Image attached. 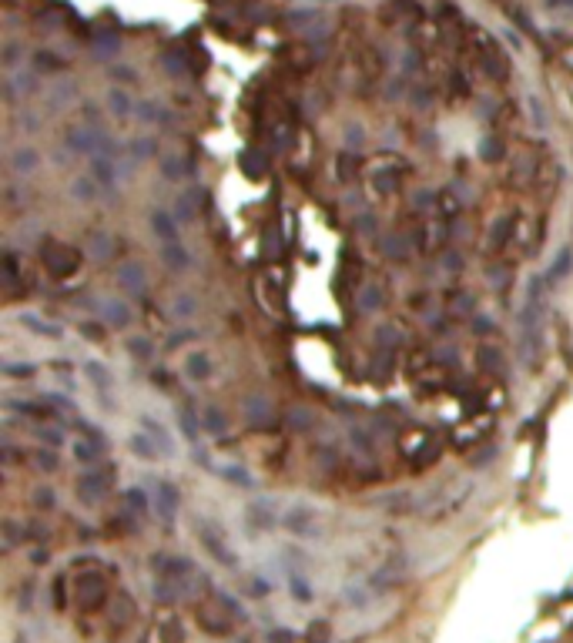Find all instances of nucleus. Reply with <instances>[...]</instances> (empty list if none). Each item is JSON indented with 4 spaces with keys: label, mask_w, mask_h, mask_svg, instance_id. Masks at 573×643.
I'll return each instance as SVG.
<instances>
[{
    "label": "nucleus",
    "mask_w": 573,
    "mask_h": 643,
    "mask_svg": "<svg viewBox=\"0 0 573 643\" xmlns=\"http://www.w3.org/2000/svg\"><path fill=\"white\" fill-rule=\"evenodd\" d=\"M77 603H81V610H97V606H104V600H108V580H104V573H97V569H84L81 576H77Z\"/></svg>",
    "instance_id": "f257e3e1"
},
{
    "label": "nucleus",
    "mask_w": 573,
    "mask_h": 643,
    "mask_svg": "<svg viewBox=\"0 0 573 643\" xmlns=\"http://www.w3.org/2000/svg\"><path fill=\"white\" fill-rule=\"evenodd\" d=\"M40 258H44V265L51 268L54 275H74L77 265H81V255H77L71 245H64V242H51V245H44V251H40Z\"/></svg>",
    "instance_id": "f03ea898"
},
{
    "label": "nucleus",
    "mask_w": 573,
    "mask_h": 643,
    "mask_svg": "<svg viewBox=\"0 0 573 643\" xmlns=\"http://www.w3.org/2000/svg\"><path fill=\"white\" fill-rule=\"evenodd\" d=\"M108 486H111V476H108L104 466H88L84 473L77 476V496H81L84 503H101L104 492H108Z\"/></svg>",
    "instance_id": "7ed1b4c3"
},
{
    "label": "nucleus",
    "mask_w": 573,
    "mask_h": 643,
    "mask_svg": "<svg viewBox=\"0 0 573 643\" xmlns=\"http://www.w3.org/2000/svg\"><path fill=\"white\" fill-rule=\"evenodd\" d=\"M104 137H108V134L101 131V128L77 124V128H71V131H67V137H64V141H67V148H71L74 154H91V158H94V154L101 151V141H104Z\"/></svg>",
    "instance_id": "20e7f679"
},
{
    "label": "nucleus",
    "mask_w": 573,
    "mask_h": 643,
    "mask_svg": "<svg viewBox=\"0 0 573 643\" xmlns=\"http://www.w3.org/2000/svg\"><path fill=\"white\" fill-rule=\"evenodd\" d=\"M198 536H201V543H205V549H208V553L215 556V560H218V563H225V567H235V553H231V549L225 546L222 533H215L211 526H205V523H198Z\"/></svg>",
    "instance_id": "39448f33"
},
{
    "label": "nucleus",
    "mask_w": 573,
    "mask_h": 643,
    "mask_svg": "<svg viewBox=\"0 0 573 643\" xmlns=\"http://www.w3.org/2000/svg\"><path fill=\"white\" fill-rule=\"evenodd\" d=\"M178 490H174L172 483H158V490H154V506H158V516L165 519V523H174V516H178Z\"/></svg>",
    "instance_id": "423d86ee"
},
{
    "label": "nucleus",
    "mask_w": 573,
    "mask_h": 643,
    "mask_svg": "<svg viewBox=\"0 0 573 643\" xmlns=\"http://www.w3.org/2000/svg\"><path fill=\"white\" fill-rule=\"evenodd\" d=\"M242 412H245V419H249V426H255V429L272 426V402H268L265 396H249L245 399V406H242Z\"/></svg>",
    "instance_id": "0eeeda50"
},
{
    "label": "nucleus",
    "mask_w": 573,
    "mask_h": 643,
    "mask_svg": "<svg viewBox=\"0 0 573 643\" xmlns=\"http://www.w3.org/2000/svg\"><path fill=\"white\" fill-rule=\"evenodd\" d=\"M117 285L128 292V295H141L144 288H148V278H144V268L141 265H121L117 268Z\"/></svg>",
    "instance_id": "6e6552de"
},
{
    "label": "nucleus",
    "mask_w": 573,
    "mask_h": 643,
    "mask_svg": "<svg viewBox=\"0 0 573 643\" xmlns=\"http://www.w3.org/2000/svg\"><path fill=\"white\" fill-rule=\"evenodd\" d=\"M91 171H94V178H97V185H101V188L115 191V185H117V165H115V158H108V154H94V158H91Z\"/></svg>",
    "instance_id": "1a4fd4ad"
},
{
    "label": "nucleus",
    "mask_w": 573,
    "mask_h": 643,
    "mask_svg": "<svg viewBox=\"0 0 573 643\" xmlns=\"http://www.w3.org/2000/svg\"><path fill=\"white\" fill-rule=\"evenodd\" d=\"M101 456H104V442H97L91 435H84V439L74 442V459L81 466H101Z\"/></svg>",
    "instance_id": "9d476101"
},
{
    "label": "nucleus",
    "mask_w": 573,
    "mask_h": 643,
    "mask_svg": "<svg viewBox=\"0 0 573 643\" xmlns=\"http://www.w3.org/2000/svg\"><path fill=\"white\" fill-rule=\"evenodd\" d=\"M161 262L172 268L174 275L188 272V265H191L188 251H185V245H181V242H165V245H161Z\"/></svg>",
    "instance_id": "9b49d317"
},
{
    "label": "nucleus",
    "mask_w": 573,
    "mask_h": 643,
    "mask_svg": "<svg viewBox=\"0 0 573 643\" xmlns=\"http://www.w3.org/2000/svg\"><path fill=\"white\" fill-rule=\"evenodd\" d=\"M151 231L161 238V245L165 242H181L178 238V218H172L168 211H161V208L151 211Z\"/></svg>",
    "instance_id": "f8f14e48"
},
{
    "label": "nucleus",
    "mask_w": 573,
    "mask_h": 643,
    "mask_svg": "<svg viewBox=\"0 0 573 643\" xmlns=\"http://www.w3.org/2000/svg\"><path fill=\"white\" fill-rule=\"evenodd\" d=\"M399 181H402V171L399 168L379 165V168L372 171V188L379 191V194H392V191L399 188Z\"/></svg>",
    "instance_id": "ddd939ff"
},
{
    "label": "nucleus",
    "mask_w": 573,
    "mask_h": 643,
    "mask_svg": "<svg viewBox=\"0 0 573 643\" xmlns=\"http://www.w3.org/2000/svg\"><path fill=\"white\" fill-rule=\"evenodd\" d=\"M570 268H573V248L563 245L560 251H556L554 265L547 268V285H556L560 278H567V275H570Z\"/></svg>",
    "instance_id": "4468645a"
},
{
    "label": "nucleus",
    "mask_w": 573,
    "mask_h": 643,
    "mask_svg": "<svg viewBox=\"0 0 573 643\" xmlns=\"http://www.w3.org/2000/svg\"><path fill=\"white\" fill-rule=\"evenodd\" d=\"M134 117L138 121H144V124H172L174 117L165 108H158L154 101H141V104H134Z\"/></svg>",
    "instance_id": "2eb2a0df"
},
{
    "label": "nucleus",
    "mask_w": 573,
    "mask_h": 643,
    "mask_svg": "<svg viewBox=\"0 0 573 643\" xmlns=\"http://www.w3.org/2000/svg\"><path fill=\"white\" fill-rule=\"evenodd\" d=\"M282 523H285L292 533H299V536H308V533H312V523H315V512L306 510V506H299V510H288Z\"/></svg>",
    "instance_id": "dca6fc26"
},
{
    "label": "nucleus",
    "mask_w": 573,
    "mask_h": 643,
    "mask_svg": "<svg viewBox=\"0 0 573 643\" xmlns=\"http://www.w3.org/2000/svg\"><path fill=\"white\" fill-rule=\"evenodd\" d=\"M20 325L31 328V332L40 335V339H60V325H51V322H44L40 315H34V312H24V315H20Z\"/></svg>",
    "instance_id": "f3484780"
},
{
    "label": "nucleus",
    "mask_w": 573,
    "mask_h": 643,
    "mask_svg": "<svg viewBox=\"0 0 573 643\" xmlns=\"http://www.w3.org/2000/svg\"><path fill=\"white\" fill-rule=\"evenodd\" d=\"M194 617H198L201 630H208V633H215V637H225V633L231 630V624L222 617V613H211V610H205V606H198V610H194Z\"/></svg>",
    "instance_id": "a211bd4d"
},
{
    "label": "nucleus",
    "mask_w": 573,
    "mask_h": 643,
    "mask_svg": "<svg viewBox=\"0 0 573 643\" xmlns=\"http://www.w3.org/2000/svg\"><path fill=\"white\" fill-rule=\"evenodd\" d=\"M40 165V158L34 148H17V151L10 154V171L14 174H34Z\"/></svg>",
    "instance_id": "6ab92c4d"
},
{
    "label": "nucleus",
    "mask_w": 573,
    "mask_h": 643,
    "mask_svg": "<svg viewBox=\"0 0 573 643\" xmlns=\"http://www.w3.org/2000/svg\"><path fill=\"white\" fill-rule=\"evenodd\" d=\"M84 376L91 378V385H94L101 396H104V392H108V389L115 385V378H111V369H104V365H101V362H94V359L84 362Z\"/></svg>",
    "instance_id": "aec40b11"
},
{
    "label": "nucleus",
    "mask_w": 573,
    "mask_h": 643,
    "mask_svg": "<svg viewBox=\"0 0 573 643\" xmlns=\"http://www.w3.org/2000/svg\"><path fill=\"white\" fill-rule=\"evenodd\" d=\"M101 312H104L108 325H115V328H124V325L131 322V308L121 302V299H108V302L101 305Z\"/></svg>",
    "instance_id": "412c9836"
},
{
    "label": "nucleus",
    "mask_w": 573,
    "mask_h": 643,
    "mask_svg": "<svg viewBox=\"0 0 573 643\" xmlns=\"http://www.w3.org/2000/svg\"><path fill=\"white\" fill-rule=\"evenodd\" d=\"M178 426H181V433H185L188 442H198V435H201V422H198V412L191 409V402H185V406L178 409Z\"/></svg>",
    "instance_id": "4be33fe9"
},
{
    "label": "nucleus",
    "mask_w": 573,
    "mask_h": 643,
    "mask_svg": "<svg viewBox=\"0 0 573 643\" xmlns=\"http://www.w3.org/2000/svg\"><path fill=\"white\" fill-rule=\"evenodd\" d=\"M141 426H144V433H148L154 442H158V449H161V453H165V456H172V453H174L172 435H168V429H165L161 422H154L151 416H144V419H141Z\"/></svg>",
    "instance_id": "5701e85b"
},
{
    "label": "nucleus",
    "mask_w": 573,
    "mask_h": 643,
    "mask_svg": "<svg viewBox=\"0 0 573 643\" xmlns=\"http://www.w3.org/2000/svg\"><path fill=\"white\" fill-rule=\"evenodd\" d=\"M513 218L510 215H503V218H497V225L490 228V251H499V248L510 242V235H513Z\"/></svg>",
    "instance_id": "b1692460"
},
{
    "label": "nucleus",
    "mask_w": 573,
    "mask_h": 643,
    "mask_svg": "<svg viewBox=\"0 0 573 643\" xmlns=\"http://www.w3.org/2000/svg\"><path fill=\"white\" fill-rule=\"evenodd\" d=\"M128 446H131V453L138 456V459H144V462H154V456H158V442H154L148 433H134Z\"/></svg>",
    "instance_id": "393cba45"
},
{
    "label": "nucleus",
    "mask_w": 573,
    "mask_h": 643,
    "mask_svg": "<svg viewBox=\"0 0 573 643\" xmlns=\"http://www.w3.org/2000/svg\"><path fill=\"white\" fill-rule=\"evenodd\" d=\"M185 372H188V378H194V382H205V378H211V362L205 352H191L188 362H185Z\"/></svg>",
    "instance_id": "a878e982"
},
{
    "label": "nucleus",
    "mask_w": 573,
    "mask_h": 643,
    "mask_svg": "<svg viewBox=\"0 0 573 643\" xmlns=\"http://www.w3.org/2000/svg\"><path fill=\"white\" fill-rule=\"evenodd\" d=\"M238 161H242V171L249 174L251 181H258V178L265 174V154H262V151H255V148H249V151H242V158H238Z\"/></svg>",
    "instance_id": "bb28decb"
},
{
    "label": "nucleus",
    "mask_w": 573,
    "mask_h": 643,
    "mask_svg": "<svg viewBox=\"0 0 573 643\" xmlns=\"http://www.w3.org/2000/svg\"><path fill=\"white\" fill-rule=\"evenodd\" d=\"M201 426H205L211 435H225V433H229V419H225V412H222L218 406H208V409L201 412Z\"/></svg>",
    "instance_id": "cd10ccee"
},
{
    "label": "nucleus",
    "mask_w": 573,
    "mask_h": 643,
    "mask_svg": "<svg viewBox=\"0 0 573 643\" xmlns=\"http://www.w3.org/2000/svg\"><path fill=\"white\" fill-rule=\"evenodd\" d=\"M91 47H94L97 57H104V60H108V57H115L117 51H121V40H117V34H104V31H101V34H94V37H91Z\"/></svg>",
    "instance_id": "c85d7f7f"
},
{
    "label": "nucleus",
    "mask_w": 573,
    "mask_h": 643,
    "mask_svg": "<svg viewBox=\"0 0 573 643\" xmlns=\"http://www.w3.org/2000/svg\"><path fill=\"white\" fill-rule=\"evenodd\" d=\"M382 305H385V299H382L379 285H365L363 292H359V312H376Z\"/></svg>",
    "instance_id": "c756f323"
},
{
    "label": "nucleus",
    "mask_w": 573,
    "mask_h": 643,
    "mask_svg": "<svg viewBox=\"0 0 573 643\" xmlns=\"http://www.w3.org/2000/svg\"><path fill=\"white\" fill-rule=\"evenodd\" d=\"M198 191H201V188L191 191V198H188V194H181V198H178V205H174V218H178L181 225H185V222H194V215H198V208H194V201H198Z\"/></svg>",
    "instance_id": "7c9ffc66"
},
{
    "label": "nucleus",
    "mask_w": 573,
    "mask_h": 643,
    "mask_svg": "<svg viewBox=\"0 0 573 643\" xmlns=\"http://www.w3.org/2000/svg\"><path fill=\"white\" fill-rule=\"evenodd\" d=\"M38 91V81L27 74H17L7 81V97H20V94H34Z\"/></svg>",
    "instance_id": "2f4dec72"
},
{
    "label": "nucleus",
    "mask_w": 573,
    "mask_h": 643,
    "mask_svg": "<svg viewBox=\"0 0 573 643\" xmlns=\"http://www.w3.org/2000/svg\"><path fill=\"white\" fill-rule=\"evenodd\" d=\"M108 104H111V114H115V117H128V114L134 111V101L124 94V91H117V87L108 94Z\"/></svg>",
    "instance_id": "473e14b6"
},
{
    "label": "nucleus",
    "mask_w": 573,
    "mask_h": 643,
    "mask_svg": "<svg viewBox=\"0 0 573 643\" xmlns=\"http://www.w3.org/2000/svg\"><path fill=\"white\" fill-rule=\"evenodd\" d=\"M288 587H292V596H295L299 603H312V587H308V580L302 573H292V576H288Z\"/></svg>",
    "instance_id": "72a5a7b5"
},
{
    "label": "nucleus",
    "mask_w": 573,
    "mask_h": 643,
    "mask_svg": "<svg viewBox=\"0 0 573 643\" xmlns=\"http://www.w3.org/2000/svg\"><path fill=\"white\" fill-rule=\"evenodd\" d=\"M91 255H94V258H111V255H115V242H111V235L94 231V235H91Z\"/></svg>",
    "instance_id": "f704fd0d"
},
{
    "label": "nucleus",
    "mask_w": 573,
    "mask_h": 643,
    "mask_svg": "<svg viewBox=\"0 0 573 643\" xmlns=\"http://www.w3.org/2000/svg\"><path fill=\"white\" fill-rule=\"evenodd\" d=\"M71 198H74V201H94L97 198L94 181H91V178H77L74 185H71Z\"/></svg>",
    "instance_id": "c9c22d12"
},
{
    "label": "nucleus",
    "mask_w": 573,
    "mask_h": 643,
    "mask_svg": "<svg viewBox=\"0 0 573 643\" xmlns=\"http://www.w3.org/2000/svg\"><path fill=\"white\" fill-rule=\"evenodd\" d=\"M222 476H225L229 483H235V486H242V490H251V486H255V483H251V473L242 469V466H225Z\"/></svg>",
    "instance_id": "e433bc0d"
},
{
    "label": "nucleus",
    "mask_w": 573,
    "mask_h": 643,
    "mask_svg": "<svg viewBox=\"0 0 573 643\" xmlns=\"http://www.w3.org/2000/svg\"><path fill=\"white\" fill-rule=\"evenodd\" d=\"M479 158L483 161H499L503 158V141L499 137H483L479 141Z\"/></svg>",
    "instance_id": "4c0bfd02"
},
{
    "label": "nucleus",
    "mask_w": 573,
    "mask_h": 643,
    "mask_svg": "<svg viewBox=\"0 0 573 643\" xmlns=\"http://www.w3.org/2000/svg\"><path fill=\"white\" fill-rule=\"evenodd\" d=\"M158 637H161V643H181V640H185V630H181V624L172 617V620H165V624H161Z\"/></svg>",
    "instance_id": "58836bf2"
},
{
    "label": "nucleus",
    "mask_w": 573,
    "mask_h": 643,
    "mask_svg": "<svg viewBox=\"0 0 573 643\" xmlns=\"http://www.w3.org/2000/svg\"><path fill=\"white\" fill-rule=\"evenodd\" d=\"M124 506H128L131 512H138V516H141V512H148V496H144V490H138V486H134V490L124 492Z\"/></svg>",
    "instance_id": "ea45409f"
},
{
    "label": "nucleus",
    "mask_w": 573,
    "mask_h": 643,
    "mask_svg": "<svg viewBox=\"0 0 573 643\" xmlns=\"http://www.w3.org/2000/svg\"><path fill=\"white\" fill-rule=\"evenodd\" d=\"M215 600H218V603L225 606V610H229V613L235 617V620H245V606L238 603V600H235L231 593H225V590H215Z\"/></svg>",
    "instance_id": "a19ab883"
},
{
    "label": "nucleus",
    "mask_w": 573,
    "mask_h": 643,
    "mask_svg": "<svg viewBox=\"0 0 573 643\" xmlns=\"http://www.w3.org/2000/svg\"><path fill=\"white\" fill-rule=\"evenodd\" d=\"M128 151H131L134 161H144V158H151L154 154V141L151 137H134L131 144H128Z\"/></svg>",
    "instance_id": "79ce46f5"
},
{
    "label": "nucleus",
    "mask_w": 573,
    "mask_h": 643,
    "mask_svg": "<svg viewBox=\"0 0 573 643\" xmlns=\"http://www.w3.org/2000/svg\"><path fill=\"white\" fill-rule=\"evenodd\" d=\"M194 308H198L194 295H174V319H188V315H194Z\"/></svg>",
    "instance_id": "37998d69"
},
{
    "label": "nucleus",
    "mask_w": 573,
    "mask_h": 643,
    "mask_svg": "<svg viewBox=\"0 0 573 643\" xmlns=\"http://www.w3.org/2000/svg\"><path fill=\"white\" fill-rule=\"evenodd\" d=\"M128 352H131V359H138V362H148L151 359V342L148 339H128Z\"/></svg>",
    "instance_id": "c03bdc74"
},
{
    "label": "nucleus",
    "mask_w": 573,
    "mask_h": 643,
    "mask_svg": "<svg viewBox=\"0 0 573 643\" xmlns=\"http://www.w3.org/2000/svg\"><path fill=\"white\" fill-rule=\"evenodd\" d=\"M34 64H38V67H44V71H60L67 60H64V57H58V54H51V51H40V54L34 57Z\"/></svg>",
    "instance_id": "a18cd8bd"
},
{
    "label": "nucleus",
    "mask_w": 573,
    "mask_h": 643,
    "mask_svg": "<svg viewBox=\"0 0 573 643\" xmlns=\"http://www.w3.org/2000/svg\"><path fill=\"white\" fill-rule=\"evenodd\" d=\"M479 365L490 369V372H499V369H503V356H499V349H483V352H479Z\"/></svg>",
    "instance_id": "49530a36"
},
{
    "label": "nucleus",
    "mask_w": 573,
    "mask_h": 643,
    "mask_svg": "<svg viewBox=\"0 0 573 643\" xmlns=\"http://www.w3.org/2000/svg\"><path fill=\"white\" fill-rule=\"evenodd\" d=\"M161 174H165L168 181H178L181 174H188V168H181L178 158H161Z\"/></svg>",
    "instance_id": "de8ad7c7"
},
{
    "label": "nucleus",
    "mask_w": 573,
    "mask_h": 643,
    "mask_svg": "<svg viewBox=\"0 0 573 643\" xmlns=\"http://www.w3.org/2000/svg\"><path fill=\"white\" fill-rule=\"evenodd\" d=\"M308 643H329V637H332V630H329V624L325 620H315V624L308 626Z\"/></svg>",
    "instance_id": "09e8293b"
},
{
    "label": "nucleus",
    "mask_w": 573,
    "mask_h": 643,
    "mask_svg": "<svg viewBox=\"0 0 573 643\" xmlns=\"http://www.w3.org/2000/svg\"><path fill=\"white\" fill-rule=\"evenodd\" d=\"M526 104H530V114H533V124H536V128H547V114H543V104H540L533 94L526 97Z\"/></svg>",
    "instance_id": "8fccbe9b"
},
{
    "label": "nucleus",
    "mask_w": 573,
    "mask_h": 643,
    "mask_svg": "<svg viewBox=\"0 0 573 643\" xmlns=\"http://www.w3.org/2000/svg\"><path fill=\"white\" fill-rule=\"evenodd\" d=\"M3 268H7V272H3L7 285H14V282H17V258H14V251H7V255H3Z\"/></svg>",
    "instance_id": "3c124183"
},
{
    "label": "nucleus",
    "mask_w": 573,
    "mask_h": 643,
    "mask_svg": "<svg viewBox=\"0 0 573 643\" xmlns=\"http://www.w3.org/2000/svg\"><path fill=\"white\" fill-rule=\"evenodd\" d=\"M3 372H7V376H34V365H27V362H24V365L7 362V365H3Z\"/></svg>",
    "instance_id": "603ef678"
},
{
    "label": "nucleus",
    "mask_w": 573,
    "mask_h": 643,
    "mask_svg": "<svg viewBox=\"0 0 573 643\" xmlns=\"http://www.w3.org/2000/svg\"><path fill=\"white\" fill-rule=\"evenodd\" d=\"M379 342H382V345H392V342H399V332H396L392 325H382V328H379Z\"/></svg>",
    "instance_id": "864d4df0"
},
{
    "label": "nucleus",
    "mask_w": 573,
    "mask_h": 643,
    "mask_svg": "<svg viewBox=\"0 0 573 643\" xmlns=\"http://www.w3.org/2000/svg\"><path fill=\"white\" fill-rule=\"evenodd\" d=\"M40 439H44V442H51L54 449H58L60 442H64V435H60V429H40Z\"/></svg>",
    "instance_id": "5fc2aeb1"
},
{
    "label": "nucleus",
    "mask_w": 573,
    "mask_h": 643,
    "mask_svg": "<svg viewBox=\"0 0 573 643\" xmlns=\"http://www.w3.org/2000/svg\"><path fill=\"white\" fill-rule=\"evenodd\" d=\"M81 332H84V335H88V339H104V328H97V322H84V325H81Z\"/></svg>",
    "instance_id": "6e6d98bb"
},
{
    "label": "nucleus",
    "mask_w": 573,
    "mask_h": 643,
    "mask_svg": "<svg viewBox=\"0 0 573 643\" xmlns=\"http://www.w3.org/2000/svg\"><path fill=\"white\" fill-rule=\"evenodd\" d=\"M38 466H40V469H58V453H40L38 456Z\"/></svg>",
    "instance_id": "4d7b16f0"
},
{
    "label": "nucleus",
    "mask_w": 573,
    "mask_h": 643,
    "mask_svg": "<svg viewBox=\"0 0 573 643\" xmlns=\"http://www.w3.org/2000/svg\"><path fill=\"white\" fill-rule=\"evenodd\" d=\"M84 124H91V128H101V114H97V108H84Z\"/></svg>",
    "instance_id": "13d9d810"
},
{
    "label": "nucleus",
    "mask_w": 573,
    "mask_h": 643,
    "mask_svg": "<svg viewBox=\"0 0 573 643\" xmlns=\"http://www.w3.org/2000/svg\"><path fill=\"white\" fill-rule=\"evenodd\" d=\"M473 328H476L479 335H490V332H493V319H486V315H483V319L473 322Z\"/></svg>",
    "instance_id": "bf43d9fd"
},
{
    "label": "nucleus",
    "mask_w": 573,
    "mask_h": 643,
    "mask_svg": "<svg viewBox=\"0 0 573 643\" xmlns=\"http://www.w3.org/2000/svg\"><path fill=\"white\" fill-rule=\"evenodd\" d=\"M20 51H17V47H14V44H10V47H7V51H3V64H7V67H14V64H17V60H20Z\"/></svg>",
    "instance_id": "052dcab7"
},
{
    "label": "nucleus",
    "mask_w": 573,
    "mask_h": 643,
    "mask_svg": "<svg viewBox=\"0 0 573 643\" xmlns=\"http://www.w3.org/2000/svg\"><path fill=\"white\" fill-rule=\"evenodd\" d=\"M288 422H292V426H302V429H306L312 419H308V412H292V416H288Z\"/></svg>",
    "instance_id": "680f3d73"
},
{
    "label": "nucleus",
    "mask_w": 573,
    "mask_h": 643,
    "mask_svg": "<svg viewBox=\"0 0 573 643\" xmlns=\"http://www.w3.org/2000/svg\"><path fill=\"white\" fill-rule=\"evenodd\" d=\"M154 385L158 389H172V376L168 372H154Z\"/></svg>",
    "instance_id": "e2e57ef3"
},
{
    "label": "nucleus",
    "mask_w": 573,
    "mask_h": 643,
    "mask_svg": "<svg viewBox=\"0 0 573 643\" xmlns=\"http://www.w3.org/2000/svg\"><path fill=\"white\" fill-rule=\"evenodd\" d=\"M38 503H40V506H54V503H58V496H54V492H47V490H40L38 492Z\"/></svg>",
    "instance_id": "0e129e2a"
},
{
    "label": "nucleus",
    "mask_w": 573,
    "mask_h": 643,
    "mask_svg": "<svg viewBox=\"0 0 573 643\" xmlns=\"http://www.w3.org/2000/svg\"><path fill=\"white\" fill-rule=\"evenodd\" d=\"M345 144H352V148H359V144H363V137H359V128L345 131Z\"/></svg>",
    "instance_id": "69168bd1"
}]
</instances>
